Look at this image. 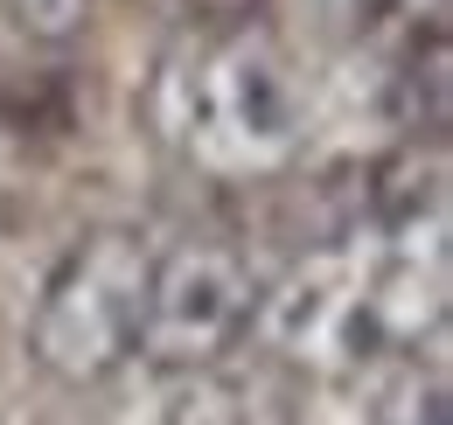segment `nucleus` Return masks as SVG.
Listing matches in <instances>:
<instances>
[{
	"label": "nucleus",
	"instance_id": "obj_1",
	"mask_svg": "<svg viewBox=\"0 0 453 425\" xmlns=\"http://www.w3.org/2000/svg\"><path fill=\"white\" fill-rule=\"evenodd\" d=\"M147 126L181 167L251 182L300 154L307 91L265 28H196L161 56L147 84Z\"/></svg>",
	"mask_w": 453,
	"mask_h": 425
},
{
	"label": "nucleus",
	"instance_id": "obj_4",
	"mask_svg": "<svg viewBox=\"0 0 453 425\" xmlns=\"http://www.w3.org/2000/svg\"><path fill=\"white\" fill-rule=\"evenodd\" d=\"M363 383V419L370 425H453L447 419V356L440 342L391 349L356 370Z\"/></svg>",
	"mask_w": 453,
	"mask_h": 425
},
{
	"label": "nucleus",
	"instance_id": "obj_6",
	"mask_svg": "<svg viewBox=\"0 0 453 425\" xmlns=\"http://www.w3.org/2000/svg\"><path fill=\"white\" fill-rule=\"evenodd\" d=\"M168 425H251V412H244V398L237 390H217V383H196L181 405H174Z\"/></svg>",
	"mask_w": 453,
	"mask_h": 425
},
{
	"label": "nucleus",
	"instance_id": "obj_5",
	"mask_svg": "<svg viewBox=\"0 0 453 425\" xmlns=\"http://www.w3.org/2000/svg\"><path fill=\"white\" fill-rule=\"evenodd\" d=\"M356 21H363L377 42L411 50V42L447 35V0H356Z\"/></svg>",
	"mask_w": 453,
	"mask_h": 425
},
{
	"label": "nucleus",
	"instance_id": "obj_2",
	"mask_svg": "<svg viewBox=\"0 0 453 425\" xmlns=\"http://www.w3.org/2000/svg\"><path fill=\"white\" fill-rule=\"evenodd\" d=\"M147 272H154L147 230H126V223L84 230L50 266L35 307H28V363L70 390L105 383L126 363H140Z\"/></svg>",
	"mask_w": 453,
	"mask_h": 425
},
{
	"label": "nucleus",
	"instance_id": "obj_7",
	"mask_svg": "<svg viewBox=\"0 0 453 425\" xmlns=\"http://www.w3.org/2000/svg\"><path fill=\"white\" fill-rule=\"evenodd\" d=\"M84 7H91V0H14L21 28H35V35H70V28L84 21Z\"/></svg>",
	"mask_w": 453,
	"mask_h": 425
},
{
	"label": "nucleus",
	"instance_id": "obj_3",
	"mask_svg": "<svg viewBox=\"0 0 453 425\" xmlns=\"http://www.w3.org/2000/svg\"><path fill=\"white\" fill-rule=\"evenodd\" d=\"M258 272L217 237L154 244L147 272V314H140V363L174 376H203L258 328Z\"/></svg>",
	"mask_w": 453,
	"mask_h": 425
}]
</instances>
